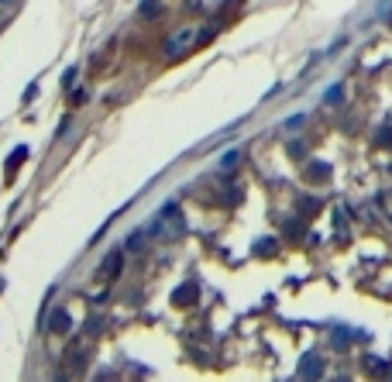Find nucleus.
Masks as SVG:
<instances>
[{"label": "nucleus", "instance_id": "9d476101", "mask_svg": "<svg viewBox=\"0 0 392 382\" xmlns=\"http://www.w3.org/2000/svg\"><path fill=\"white\" fill-rule=\"evenodd\" d=\"M141 14H145V17H151V14H155V0H145V7H141Z\"/></svg>", "mask_w": 392, "mask_h": 382}, {"label": "nucleus", "instance_id": "39448f33", "mask_svg": "<svg viewBox=\"0 0 392 382\" xmlns=\"http://www.w3.org/2000/svg\"><path fill=\"white\" fill-rule=\"evenodd\" d=\"M24 159H28V145H17V148L11 151V159H7V165H4V169H7V176H14V169H17V162H24Z\"/></svg>", "mask_w": 392, "mask_h": 382}, {"label": "nucleus", "instance_id": "f03ea898", "mask_svg": "<svg viewBox=\"0 0 392 382\" xmlns=\"http://www.w3.org/2000/svg\"><path fill=\"white\" fill-rule=\"evenodd\" d=\"M196 300V286L193 282H186V286H179V290L172 293V303L175 307H183V303H193Z\"/></svg>", "mask_w": 392, "mask_h": 382}, {"label": "nucleus", "instance_id": "6e6552de", "mask_svg": "<svg viewBox=\"0 0 392 382\" xmlns=\"http://www.w3.org/2000/svg\"><path fill=\"white\" fill-rule=\"evenodd\" d=\"M317 372H320V369H317V358H306V369H303V375H317Z\"/></svg>", "mask_w": 392, "mask_h": 382}, {"label": "nucleus", "instance_id": "20e7f679", "mask_svg": "<svg viewBox=\"0 0 392 382\" xmlns=\"http://www.w3.org/2000/svg\"><path fill=\"white\" fill-rule=\"evenodd\" d=\"M189 35H193V31H179V35L169 42V48H165V52H169V55H179L183 48H189Z\"/></svg>", "mask_w": 392, "mask_h": 382}, {"label": "nucleus", "instance_id": "0eeeda50", "mask_svg": "<svg viewBox=\"0 0 392 382\" xmlns=\"http://www.w3.org/2000/svg\"><path fill=\"white\" fill-rule=\"evenodd\" d=\"M254 252H268V255H272V252H276V241H272V238H268V241H258V244H254Z\"/></svg>", "mask_w": 392, "mask_h": 382}, {"label": "nucleus", "instance_id": "7ed1b4c3", "mask_svg": "<svg viewBox=\"0 0 392 382\" xmlns=\"http://www.w3.org/2000/svg\"><path fill=\"white\" fill-rule=\"evenodd\" d=\"M121 265H124V255L114 252L110 258H107V265H104V276L107 279H117V276H121Z\"/></svg>", "mask_w": 392, "mask_h": 382}, {"label": "nucleus", "instance_id": "423d86ee", "mask_svg": "<svg viewBox=\"0 0 392 382\" xmlns=\"http://www.w3.org/2000/svg\"><path fill=\"white\" fill-rule=\"evenodd\" d=\"M141 244H145V231H134L131 238H127V248H131V252H138Z\"/></svg>", "mask_w": 392, "mask_h": 382}, {"label": "nucleus", "instance_id": "1a4fd4ad", "mask_svg": "<svg viewBox=\"0 0 392 382\" xmlns=\"http://www.w3.org/2000/svg\"><path fill=\"white\" fill-rule=\"evenodd\" d=\"M310 176H313V179H323V176H327V165H313Z\"/></svg>", "mask_w": 392, "mask_h": 382}, {"label": "nucleus", "instance_id": "f257e3e1", "mask_svg": "<svg viewBox=\"0 0 392 382\" xmlns=\"http://www.w3.org/2000/svg\"><path fill=\"white\" fill-rule=\"evenodd\" d=\"M69 327H72V320H69V313H66V310L52 313V320H48V331H52V334H66Z\"/></svg>", "mask_w": 392, "mask_h": 382}]
</instances>
